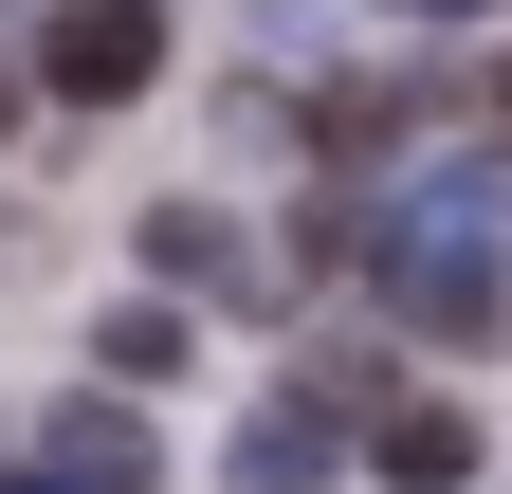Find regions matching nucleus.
<instances>
[{
	"mask_svg": "<svg viewBox=\"0 0 512 494\" xmlns=\"http://www.w3.org/2000/svg\"><path fill=\"white\" fill-rule=\"evenodd\" d=\"M238 476L256 494H311V476H330V403H256L238 421Z\"/></svg>",
	"mask_w": 512,
	"mask_h": 494,
	"instance_id": "423d86ee",
	"label": "nucleus"
},
{
	"mask_svg": "<svg viewBox=\"0 0 512 494\" xmlns=\"http://www.w3.org/2000/svg\"><path fill=\"white\" fill-rule=\"evenodd\" d=\"M92 366H110V385H165V366H183V312H165V293H128V312H92Z\"/></svg>",
	"mask_w": 512,
	"mask_h": 494,
	"instance_id": "0eeeda50",
	"label": "nucleus"
},
{
	"mask_svg": "<svg viewBox=\"0 0 512 494\" xmlns=\"http://www.w3.org/2000/svg\"><path fill=\"white\" fill-rule=\"evenodd\" d=\"M55 476H92V494H147V476H165V458H147V421H128V385H110V403H92V385L55 403Z\"/></svg>",
	"mask_w": 512,
	"mask_h": 494,
	"instance_id": "20e7f679",
	"label": "nucleus"
},
{
	"mask_svg": "<svg viewBox=\"0 0 512 494\" xmlns=\"http://www.w3.org/2000/svg\"><path fill=\"white\" fill-rule=\"evenodd\" d=\"M0 494H92V476H0Z\"/></svg>",
	"mask_w": 512,
	"mask_h": 494,
	"instance_id": "6e6552de",
	"label": "nucleus"
},
{
	"mask_svg": "<svg viewBox=\"0 0 512 494\" xmlns=\"http://www.w3.org/2000/svg\"><path fill=\"white\" fill-rule=\"evenodd\" d=\"M0 129H19V55H0Z\"/></svg>",
	"mask_w": 512,
	"mask_h": 494,
	"instance_id": "1a4fd4ad",
	"label": "nucleus"
},
{
	"mask_svg": "<svg viewBox=\"0 0 512 494\" xmlns=\"http://www.w3.org/2000/svg\"><path fill=\"white\" fill-rule=\"evenodd\" d=\"M147 74H165V0H55L37 19V92L55 110H128Z\"/></svg>",
	"mask_w": 512,
	"mask_h": 494,
	"instance_id": "f03ea898",
	"label": "nucleus"
},
{
	"mask_svg": "<svg viewBox=\"0 0 512 494\" xmlns=\"http://www.w3.org/2000/svg\"><path fill=\"white\" fill-rule=\"evenodd\" d=\"M366 476H384V494H458V476H476V421H458V403H384V421H366Z\"/></svg>",
	"mask_w": 512,
	"mask_h": 494,
	"instance_id": "7ed1b4c3",
	"label": "nucleus"
},
{
	"mask_svg": "<svg viewBox=\"0 0 512 494\" xmlns=\"http://www.w3.org/2000/svg\"><path fill=\"white\" fill-rule=\"evenodd\" d=\"M512 165H439L384 202L366 238V293H384V330H421V348H512Z\"/></svg>",
	"mask_w": 512,
	"mask_h": 494,
	"instance_id": "f257e3e1",
	"label": "nucleus"
},
{
	"mask_svg": "<svg viewBox=\"0 0 512 494\" xmlns=\"http://www.w3.org/2000/svg\"><path fill=\"white\" fill-rule=\"evenodd\" d=\"M147 257H165V275H202V293H220V275H238V293H275V275H256V238H238L220 202H147Z\"/></svg>",
	"mask_w": 512,
	"mask_h": 494,
	"instance_id": "39448f33",
	"label": "nucleus"
},
{
	"mask_svg": "<svg viewBox=\"0 0 512 494\" xmlns=\"http://www.w3.org/2000/svg\"><path fill=\"white\" fill-rule=\"evenodd\" d=\"M403 19H476V0H403Z\"/></svg>",
	"mask_w": 512,
	"mask_h": 494,
	"instance_id": "9d476101",
	"label": "nucleus"
}]
</instances>
